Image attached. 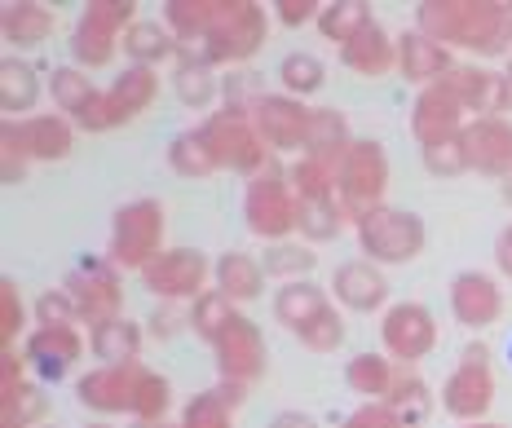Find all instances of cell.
Segmentation results:
<instances>
[{
	"label": "cell",
	"mask_w": 512,
	"mask_h": 428,
	"mask_svg": "<svg viewBox=\"0 0 512 428\" xmlns=\"http://www.w3.org/2000/svg\"><path fill=\"white\" fill-rule=\"evenodd\" d=\"M415 27L473 58H512V0H424Z\"/></svg>",
	"instance_id": "1"
},
{
	"label": "cell",
	"mask_w": 512,
	"mask_h": 428,
	"mask_svg": "<svg viewBox=\"0 0 512 428\" xmlns=\"http://www.w3.org/2000/svg\"><path fill=\"white\" fill-rule=\"evenodd\" d=\"M265 40H270V14H265V5H256V0H221L217 23L204 36L199 53H204V62L212 71L239 67L252 53L265 49Z\"/></svg>",
	"instance_id": "2"
},
{
	"label": "cell",
	"mask_w": 512,
	"mask_h": 428,
	"mask_svg": "<svg viewBox=\"0 0 512 428\" xmlns=\"http://www.w3.org/2000/svg\"><path fill=\"white\" fill-rule=\"evenodd\" d=\"M164 230H168V221H164V203L159 199L120 203L111 217V252H106V261H111L115 270L142 274L146 265L164 252Z\"/></svg>",
	"instance_id": "3"
},
{
	"label": "cell",
	"mask_w": 512,
	"mask_h": 428,
	"mask_svg": "<svg viewBox=\"0 0 512 428\" xmlns=\"http://www.w3.org/2000/svg\"><path fill=\"white\" fill-rule=\"evenodd\" d=\"M354 226H358V243L367 252V261H376V265H411L415 256L429 248V230H424V221L411 208L380 203V208L354 217Z\"/></svg>",
	"instance_id": "4"
},
{
	"label": "cell",
	"mask_w": 512,
	"mask_h": 428,
	"mask_svg": "<svg viewBox=\"0 0 512 428\" xmlns=\"http://www.w3.org/2000/svg\"><path fill=\"white\" fill-rule=\"evenodd\" d=\"M199 133L208 137L212 155H217L221 168H230V173H243V177H261L265 168H270V146H265V137L256 133L252 115L248 111H234V106H217V111L208 115L204 124H199Z\"/></svg>",
	"instance_id": "5"
},
{
	"label": "cell",
	"mask_w": 512,
	"mask_h": 428,
	"mask_svg": "<svg viewBox=\"0 0 512 428\" xmlns=\"http://www.w3.org/2000/svg\"><path fill=\"white\" fill-rule=\"evenodd\" d=\"M133 0H89L80 14L76 31H71V58L76 67H111V58L124 49V31L137 23Z\"/></svg>",
	"instance_id": "6"
},
{
	"label": "cell",
	"mask_w": 512,
	"mask_h": 428,
	"mask_svg": "<svg viewBox=\"0 0 512 428\" xmlns=\"http://www.w3.org/2000/svg\"><path fill=\"white\" fill-rule=\"evenodd\" d=\"M389 151L376 142V137H358L349 146L345 164L336 168V195H340V208L349 217H362V212L380 208L384 203V190H389Z\"/></svg>",
	"instance_id": "7"
},
{
	"label": "cell",
	"mask_w": 512,
	"mask_h": 428,
	"mask_svg": "<svg viewBox=\"0 0 512 428\" xmlns=\"http://www.w3.org/2000/svg\"><path fill=\"white\" fill-rule=\"evenodd\" d=\"M296 212H301L296 190H292V181H287V173H279V168H265V173L252 177L248 190H243V221H248V230L265 243L292 239Z\"/></svg>",
	"instance_id": "8"
},
{
	"label": "cell",
	"mask_w": 512,
	"mask_h": 428,
	"mask_svg": "<svg viewBox=\"0 0 512 428\" xmlns=\"http://www.w3.org/2000/svg\"><path fill=\"white\" fill-rule=\"evenodd\" d=\"M62 292L71 296L84 327L124 318V283H120V270L106 256H80L76 270L62 278Z\"/></svg>",
	"instance_id": "9"
},
{
	"label": "cell",
	"mask_w": 512,
	"mask_h": 428,
	"mask_svg": "<svg viewBox=\"0 0 512 428\" xmlns=\"http://www.w3.org/2000/svg\"><path fill=\"white\" fill-rule=\"evenodd\" d=\"M442 411L460 424H477L490 415L495 406V371H490V349L486 345H468L460 367L446 376L442 393H437Z\"/></svg>",
	"instance_id": "10"
},
{
	"label": "cell",
	"mask_w": 512,
	"mask_h": 428,
	"mask_svg": "<svg viewBox=\"0 0 512 428\" xmlns=\"http://www.w3.org/2000/svg\"><path fill=\"white\" fill-rule=\"evenodd\" d=\"M442 331H437L433 309H424L420 301H398L380 314V349L389 353L398 367H415L437 349Z\"/></svg>",
	"instance_id": "11"
},
{
	"label": "cell",
	"mask_w": 512,
	"mask_h": 428,
	"mask_svg": "<svg viewBox=\"0 0 512 428\" xmlns=\"http://www.w3.org/2000/svg\"><path fill=\"white\" fill-rule=\"evenodd\" d=\"M208 274H212V265L199 248H164L142 270V283L164 305H181V301L195 305L208 292Z\"/></svg>",
	"instance_id": "12"
},
{
	"label": "cell",
	"mask_w": 512,
	"mask_h": 428,
	"mask_svg": "<svg viewBox=\"0 0 512 428\" xmlns=\"http://www.w3.org/2000/svg\"><path fill=\"white\" fill-rule=\"evenodd\" d=\"M18 353H23L31 380L62 384L80 367L84 353H89V340L80 336V327H31Z\"/></svg>",
	"instance_id": "13"
},
{
	"label": "cell",
	"mask_w": 512,
	"mask_h": 428,
	"mask_svg": "<svg viewBox=\"0 0 512 428\" xmlns=\"http://www.w3.org/2000/svg\"><path fill=\"white\" fill-rule=\"evenodd\" d=\"M464 102L451 93V84L446 80H437L429 84V89H420L415 93V102H411V137L420 142V151H433V146H451V142H460L464 137Z\"/></svg>",
	"instance_id": "14"
},
{
	"label": "cell",
	"mask_w": 512,
	"mask_h": 428,
	"mask_svg": "<svg viewBox=\"0 0 512 428\" xmlns=\"http://www.w3.org/2000/svg\"><path fill=\"white\" fill-rule=\"evenodd\" d=\"M212 353H217V376L230 384H248V389L265 376V367H270V345H265L261 327H256L248 314H239L221 331Z\"/></svg>",
	"instance_id": "15"
},
{
	"label": "cell",
	"mask_w": 512,
	"mask_h": 428,
	"mask_svg": "<svg viewBox=\"0 0 512 428\" xmlns=\"http://www.w3.org/2000/svg\"><path fill=\"white\" fill-rule=\"evenodd\" d=\"M142 371H146L142 362H133V367H93L76 380V398L84 411L102 415V420H111V415H133L137 389H142Z\"/></svg>",
	"instance_id": "16"
},
{
	"label": "cell",
	"mask_w": 512,
	"mask_h": 428,
	"mask_svg": "<svg viewBox=\"0 0 512 428\" xmlns=\"http://www.w3.org/2000/svg\"><path fill=\"white\" fill-rule=\"evenodd\" d=\"M252 124L265 137L270 151H305L309 142V124H314V106H305L301 98H287V93H265L252 106Z\"/></svg>",
	"instance_id": "17"
},
{
	"label": "cell",
	"mask_w": 512,
	"mask_h": 428,
	"mask_svg": "<svg viewBox=\"0 0 512 428\" xmlns=\"http://www.w3.org/2000/svg\"><path fill=\"white\" fill-rule=\"evenodd\" d=\"M446 301H451V318L468 331H486L495 327L499 318H504V287H499L495 274L486 270H464L451 278V292H446Z\"/></svg>",
	"instance_id": "18"
},
{
	"label": "cell",
	"mask_w": 512,
	"mask_h": 428,
	"mask_svg": "<svg viewBox=\"0 0 512 428\" xmlns=\"http://www.w3.org/2000/svg\"><path fill=\"white\" fill-rule=\"evenodd\" d=\"M442 80L451 84V93L464 102V111L473 115V120H490V115L512 111L508 71H490L482 62H455Z\"/></svg>",
	"instance_id": "19"
},
{
	"label": "cell",
	"mask_w": 512,
	"mask_h": 428,
	"mask_svg": "<svg viewBox=\"0 0 512 428\" xmlns=\"http://www.w3.org/2000/svg\"><path fill=\"white\" fill-rule=\"evenodd\" d=\"M327 292H332V301L340 309H349V314H384L389 309V278H384V270L376 261H345L336 265L332 283H327Z\"/></svg>",
	"instance_id": "20"
},
{
	"label": "cell",
	"mask_w": 512,
	"mask_h": 428,
	"mask_svg": "<svg viewBox=\"0 0 512 428\" xmlns=\"http://www.w3.org/2000/svg\"><path fill=\"white\" fill-rule=\"evenodd\" d=\"M460 146H464L468 173H486V177H499V181L512 173V120H504V115L468 120Z\"/></svg>",
	"instance_id": "21"
},
{
	"label": "cell",
	"mask_w": 512,
	"mask_h": 428,
	"mask_svg": "<svg viewBox=\"0 0 512 428\" xmlns=\"http://www.w3.org/2000/svg\"><path fill=\"white\" fill-rule=\"evenodd\" d=\"M451 67H455L451 49L437 45L433 36H424L420 27H411V31H402V36H398V71L411 84L429 89V84H437Z\"/></svg>",
	"instance_id": "22"
},
{
	"label": "cell",
	"mask_w": 512,
	"mask_h": 428,
	"mask_svg": "<svg viewBox=\"0 0 512 428\" xmlns=\"http://www.w3.org/2000/svg\"><path fill=\"white\" fill-rule=\"evenodd\" d=\"M340 62H345V71H354L362 80H380L398 67V40H393L380 23H371L340 49Z\"/></svg>",
	"instance_id": "23"
},
{
	"label": "cell",
	"mask_w": 512,
	"mask_h": 428,
	"mask_svg": "<svg viewBox=\"0 0 512 428\" xmlns=\"http://www.w3.org/2000/svg\"><path fill=\"white\" fill-rule=\"evenodd\" d=\"M248 398V384H230V380H217L212 389L195 393L181 411V424L177 428H234V411Z\"/></svg>",
	"instance_id": "24"
},
{
	"label": "cell",
	"mask_w": 512,
	"mask_h": 428,
	"mask_svg": "<svg viewBox=\"0 0 512 428\" xmlns=\"http://www.w3.org/2000/svg\"><path fill=\"white\" fill-rule=\"evenodd\" d=\"M53 27H58V18H53V9L40 5V0H9V5H0V36L14 49L45 45L53 36Z\"/></svg>",
	"instance_id": "25"
},
{
	"label": "cell",
	"mask_w": 512,
	"mask_h": 428,
	"mask_svg": "<svg viewBox=\"0 0 512 428\" xmlns=\"http://www.w3.org/2000/svg\"><path fill=\"white\" fill-rule=\"evenodd\" d=\"M327 305H332V292H323L314 278L279 283V292H274V323H279L283 331H292V336H301Z\"/></svg>",
	"instance_id": "26"
},
{
	"label": "cell",
	"mask_w": 512,
	"mask_h": 428,
	"mask_svg": "<svg viewBox=\"0 0 512 428\" xmlns=\"http://www.w3.org/2000/svg\"><path fill=\"white\" fill-rule=\"evenodd\" d=\"M23 142H27L31 164H58V159L76 151V124L67 115H27Z\"/></svg>",
	"instance_id": "27"
},
{
	"label": "cell",
	"mask_w": 512,
	"mask_h": 428,
	"mask_svg": "<svg viewBox=\"0 0 512 428\" xmlns=\"http://www.w3.org/2000/svg\"><path fill=\"white\" fill-rule=\"evenodd\" d=\"M142 340L146 336L133 318H111V323L89 327V353L98 358V367H133Z\"/></svg>",
	"instance_id": "28"
},
{
	"label": "cell",
	"mask_w": 512,
	"mask_h": 428,
	"mask_svg": "<svg viewBox=\"0 0 512 428\" xmlns=\"http://www.w3.org/2000/svg\"><path fill=\"white\" fill-rule=\"evenodd\" d=\"M265 265L261 256H248V252H221L217 256V292L230 296L234 305H248V301H261L265 296Z\"/></svg>",
	"instance_id": "29"
},
{
	"label": "cell",
	"mask_w": 512,
	"mask_h": 428,
	"mask_svg": "<svg viewBox=\"0 0 512 428\" xmlns=\"http://www.w3.org/2000/svg\"><path fill=\"white\" fill-rule=\"evenodd\" d=\"M354 142H358V137L349 133L345 115L332 111V106H323V111H314V124H309L305 155H309V159H318V164H327V168H340Z\"/></svg>",
	"instance_id": "30"
},
{
	"label": "cell",
	"mask_w": 512,
	"mask_h": 428,
	"mask_svg": "<svg viewBox=\"0 0 512 428\" xmlns=\"http://www.w3.org/2000/svg\"><path fill=\"white\" fill-rule=\"evenodd\" d=\"M384 406H389V411L398 415L402 428H420V424L433 415L437 393L407 367V371H398V376H393V389L384 393Z\"/></svg>",
	"instance_id": "31"
},
{
	"label": "cell",
	"mask_w": 512,
	"mask_h": 428,
	"mask_svg": "<svg viewBox=\"0 0 512 428\" xmlns=\"http://www.w3.org/2000/svg\"><path fill=\"white\" fill-rule=\"evenodd\" d=\"M49 415V398L40 389V380H18L9 389H0V428H40Z\"/></svg>",
	"instance_id": "32"
},
{
	"label": "cell",
	"mask_w": 512,
	"mask_h": 428,
	"mask_svg": "<svg viewBox=\"0 0 512 428\" xmlns=\"http://www.w3.org/2000/svg\"><path fill=\"white\" fill-rule=\"evenodd\" d=\"M221 0H168L164 5V27L177 36V45H204V36L217 23Z\"/></svg>",
	"instance_id": "33"
},
{
	"label": "cell",
	"mask_w": 512,
	"mask_h": 428,
	"mask_svg": "<svg viewBox=\"0 0 512 428\" xmlns=\"http://www.w3.org/2000/svg\"><path fill=\"white\" fill-rule=\"evenodd\" d=\"M36 102H40L36 67H31L27 58H5L0 62V111H5L9 120H18V115H27Z\"/></svg>",
	"instance_id": "34"
},
{
	"label": "cell",
	"mask_w": 512,
	"mask_h": 428,
	"mask_svg": "<svg viewBox=\"0 0 512 428\" xmlns=\"http://www.w3.org/2000/svg\"><path fill=\"white\" fill-rule=\"evenodd\" d=\"M173 89H177L181 106H190V111H204V106H212V98H217L221 80L212 76V67L204 62V53L181 49V53H177V76H173Z\"/></svg>",
	"instance_id": "35"
},
{
	"label": "cell",
	"mask_w": 512,
	"mask_h": 428,
	"mask_svg": "<svg viewBox=\"0 0 512 428\" xmlns=\"http://www.w3.org/2000/svg\"><path fill=\"white\" fill-rule=\"evenodd\" d=\"M393 376H398V362L389 353H354L345 362V384L358 398H371V402H384V393L393 389Z\"/></svg>",
	"instance_id": "36"
},
{
	"label": "cell",
	"mask_w": 512,
	"mask_h": 428,
	"mask_svg": "<svg viewBox=\"0 0 512 428\" xmlns=\"http://www.w3.org/2000/svg\"><path fill=\"white\" fill-rule=\"evenodd\" d=\"M124 53L133 58V67H159L164 58H177V36L164 27V18L159 23H142L137 18L124 31Z\"/></svg>",
	"instance_id": "37"
},
{
	"label": "cell",
	"mask_w": 512,
	"mask_h": 428,
	"mask_svg": "<svg viewBox=\"0 0 512 428\" xmlns=\"http://www.w3.org/2000/svg\"><path fill=\"white\" fill-rule=\"evenodd\" d=\"M155 98H159V76H155V67H124L120 80L111 84V102H115V111L124 115V124L133 120V115L151 111Z\"/></svg>",
	"instance_id": "38"
},
{
	"label": "cell",
	"mask_w": 512,
	"mask_h": 428,
	"mask_svg": "<svg viewBox=\"0 0 512 428\" xmlns=\"http://www.w3.org/2000/svg\"><path fill=\"white\" fill-rule=\"evenodd\" d=\"M49 98L58 102V111L67 115V120H76V115L98 98V84L89 80V71L76 67V62H67V67H53L49 71Z\"/></svg>",
	"instance_id": "39"
},
{
	"label": "cell",
	"mask_w": 512,
	"mask_h": 428,
	"mask_svg": "<svg viewBox=\"0 0 512 428\" xmlns=\"http://www.w3.org/2000/svg\"><path fill=\"white\" fill-rule=\"evenodd\" d=\"M376 18H371V5L367 0H332V5H323V14H318V31H323V40H332V45L345 49L349 40L358 36L362 27H371Z\"/></svg>",
	"instance_id": "40"
},
{
	"label": "cell",
	"mask_w": 512,
	"mask_h": 428,
	"mask_svg": "<svg viewBox=\"0 0 512 428\" xmlns=\"http://www.w3.org/2000/svg\"><path fill=\"white\" fill-rule=\"evenodd\" d=\"M301 212H296V234L305 243H332L340 226H345L349 212L340 208V199H296Z\"/></svg>",
	"instance_id": "41"
},
{
	"label": "cell",
	"mask_w": 512,
	"mask_h": 428,
	"mask_svg": "<svg viewBox=\"0 0 512 428\" xmlns=\"http://www.w3.org/2000/svg\"><path fill=\"white\" fill-rule=\"evenodd\" d=\"M168 168H173L177 177H212L221 164H217V155H212L208 137L199 133V128H190V133L168 142Z\"/></svg>",
	"instance_id": "42"
},
{
	"label": "cell",
	"mask_w": 512,
	"mask_h": 428,
	"mask_svg": "<svg viewBox=\"0 0 512 428\" xmlns=\"http://www.w3.org/2000/svg\"><path fill=\"white\" fill-rule=\"evenodd\" d=\"M261 265H265V274L279 278V283H301V278L314 274L318 256H314V248H309V243L283 239V243H270V248H265Z\"/></svg>",
	"instance_id": "43"
},
{
	"label": "cell",
	"mask_w": 512,
	"mask_h": 428,
	"mask_svg": "<svg viewBox=\"0 0 512 428\" xmlns=\"http://www.w3.org/2000/svg\"><path fill=\"white\" fill-rule=\"evenodd\" d=\"M234 318H239V305L230 301V296H221V292H204L195 305H190V314H186V327L195 331L199 340H208V345H217V336L226 331Z\"/></svg>",
	"instance_id": "44"
},
{
	"label": "cell",
	"mask_w": 512,
	"mask_h": 428,
	"mask_svg": "<svg viewBox=\"0 0 512 428\" xmlns=\"http://www.w3.org/2000/svg\"><path fill=\"white\" fill-rule=\"evenodd\" d=\"M279 80H283V93L287 98H309V93H318L327 84V67L314 58V53H287L279 62Z\"/></svg>",
	"instance_id": "45"
},
{
	"label": "cell",
	"mask_w": 512,
	"mask_h": 428,
	"mask_svg": "<svg viewBox=\"0 0 512 428\" xmlns=\"http://www.w3.org/2000/svg\"><path fill=\"white\" fill-rule=\"evenodd\" d=\"M287 181H292L296 199H340L336 195V168L318 164V159H296L292 173H287Z\"/></svg>",
	"instance_id": "46"
},
{
	"label": "cell",
	"mask_w": 512,
	"mask_h": 428,
	"mask_svg": "<svg viewBox=\"0 0 512 428\" xmlns=\"http://www.w3.org/2000/svg\"><path fill=\"white\" fill-rule=\"evenodd\" d=\"M173 411V384L168 376L146 367L142 371V389H137V406H133V420H168Z\"/></svg>",
	"instance_id": "47"
},
{
	"label": "cell",
	"mask_w": 512,
	"mask_h": 428,
	"mask_svg": "<svg viewBox=\"0 0 512 428\" xmlns=\"http://www.w3.org/2000/svg\"><path fill=\"white\" fill-rule=\"evenodd\" d=\"M31 168V155H27V142H23V120H5L0 124V173H5L9 186L27 177Z\"/></svg>",
	"instance_id": "48"
},
{
	"label": "cell",
	"mask_w": 512,
	"mask_h": 428,
	"mask_svg": "<svg viewBox=\"0 0 512 428\" xmlns=\"http://www.w3.org/2000/svg\"><path fill=\"white\" fill-rule=\"evenodd\" d=\"M296 340H301L309 353H336L340 345H345V318H340V309L327 305L323 314H318L314 323H309Z\"/></svg>",
	"instance_id": "49"
},
{
	"label": "cell",
	"mask_w": 512,
	"mask_h": 428,
	"mask_svg": "<svg viewBox=\"0 0 512 428\" xmlns=\"http://www.w3.org/2000/svg\"><path fill=\"white\" fill-rule=\"evenodd\" d=\"M27 331V305H23V292H18V283H0V345L14 349L18 340H23Z\"/></svg>",
	"instance_id": "50"
},
{
	"label": "cell",
	"mask_w": 512,
	"mask_h": 428,
	"mask_svg": "<svg viewBox=\"0 0 512 428\" xmlns=\"http://www.w3.org/2000/svg\"><path fill=\"white\" fill-rule=\"evenodd\" d=\"M76 128H84V133H106V128H124V115L115 111L111 102V89H98V98H93L84 111L71 120Z\"/></svg>",
	"instance_id": "51"
},
{
	"label": "cell",
	"mask_w": 512,
	"mask_h": 428,
	"mask_svg": "<svg viewBox=\"0 0 512 428\" xmlns=\"http://www.w3.org/2000/svg\"><path fill=\"white\" fill-rule=\"evenodd\" d=\"M36 323L40 327H80V314L76 305H71V296L62 292V287H53L36 301Z\"/></svg>",
	"instance_id": "52"
},
{
	"label": "cell",
	"mask_w": 512,
	"mask_h": 428,
	"mask_svg": "<svg viewBox=\"0 0 512 428\" xmlns=\"http://www.w3.org/2000/svg\"><path fill=\"white\" fill-rule=\"evenodd\" d=\"M340 428H402V420L384 402H362L354 415H345Z\"/></svg>",
	"instance_id": "53"
},
{
	"label": "cell",
	"mask_w": 512,
	"mask_h": 428,
	"mask_svg": "<svg viewBox=\"0 0 512 428\" xmlns=\"http://www.w3.org/2000/svg\"><path fill=\"white\" fill-rule=\"evenodd\" d=\"M424 168L437 177H460L464 173V146L451 142V146H433V151H424Z\"/></svg>",
	"instance_id": "54"
},
{
	"label": "cell",
	"mask_w": 512,
	"mask_h": 428,
	"mask_svg": "<svg viewBox=\"0 0 512 428\" xmlns=\"http://www.w3.org/2000/svg\"><path fill=\"white\" fill-rule=\"evenodd\" d=\"M274 14H279L283 27H305V23H318L323 0H279V5H274Z\"/></svg>",
	"instance_id": "55"
},
{
	"label": "cell",
	"mask_w": 512,
	"mask_h": 428,
	"mask_svg": "<svg viewBox=\"0 0 512 428\" xmlns=\"http://www.w3.org/2000/svg\"><path fill=\"white\" fill-rule=\"evenodd\" d=\"M495 265H499L504 278H512V221L499 230V239H495Z\"/></svg>",
	"instance_id": "56"
},
{
	"label": "cell",
	"mask_w": 512,
	"mask_h": 428,
	"mask_svg": "<svg viewBox=\"0 0 512 428\" xmlns=\"http://www.w3.org/2000/svg\"><path fill=\"white\" fill-rule=\"evenodd\" d=\"M270 428H323L314 420V415H305V411H279L270 420Z\"/></svg>",
	"instance_id": "57"
},
{
	"label": "cell",
	"mask_w": 512,
	"mask_h": 428,
	"mask_svg": "<svg viewBox=\"0 0 512 428\" xmlns=\"http://www.w3.org/2000/svg\"><path fill=\"white\" fill-rule=\"evenodd\" d=\"M128 428H177V424H168V420H133Z\"/></svg>",
	"instance_id": "58"
},
{
	"label": "cell",
	"mask_w": 512,
	"mask_h": 428,
	"mask_svg": "<svg viewBox=\"0 0 512 428\" xmlns=\"http://www.w3.org/2000/svg\"><path fill=\"white\" fill-rule=\"evenodd\" d=\"M499 195H504V203H508V208H512V173H508L504 181H499Z\"/></svg>",
	"instance_id": "59"
},
{
	"label": "cell",
	"mask_w": 512,
	"mask_h": 428,
	"mask_svg": "<svg viewBox=\"0 0 512 428\" xmlns=\"http://www.w3.org/2000/svg\"><path fill=\"white\" fill-rule=\"evenodd\" d=\"M460 428H508V424H499V420H477V424H460Z\"/></svg>",
	"instance_id": "60"
},
{
	"label": "cell",
	"mask_w": 512,
	"mask_h": 428,
	"mask_svg": "<svg viewBox=\"0 0 512 428\" xmlns=\"http://www.w3.org/2000/svg\"><path fill=\"white\" fill-rule=\"evenodd\" d=\"M84 428H115L111 420H93V424H84Z\"/></svg>",
	"instance_id": "61"
},
{
	"label": "cell",
	"mask_w": 512,
	"mask_h": 428,
	"mask_svg": "<svg viewBox=\"0 0 512 428\" xmlns=\"http://www.w3.org/2000/svg\"><path fill=\"white\" fill-rule=\"evenodd\" d=\"M508 84H512V58H508Z\"/></svg>",
	"instance_id": "62"
},
{
	"label": "cell",
	"mask_w": 512,
	"mask_h": 428,
	"mask_svg": "<svg viewBox=\"0 0 512 428\" xmlns=\"http://www.w3.org/2000/svg\"><path fill=\"white\" fill-rule=\"evenodd\" d=\"M40 428H58V424H40Z\"/></svg>",
	"instance_id": "63"
},
{
	"label": "cell",
	"mask_w": 512,
	"mask_h": 428,
	"mask_svg": "<svg viewBox=\"0 0 512 428\" xmlns=\"http://www.w3.org/2000/svg\"><path fill=\"white\" fill-rule=\"evenodd\" d=\"M508 362H512V345H508Z\"/></svg>",
	"instance_id": "64"
}]
</instances>
